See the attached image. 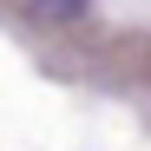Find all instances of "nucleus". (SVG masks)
I'll return each mask as SVG.
<instances>
[{"label": "nucleus", "mask_w": 151, "mask_h": 151, "mask_svg": "<svg viewBox=\"0 0 151 151\" xmlns=\"http://www.w3.org/2000/svg\"><path fill=\"white\" fill-rule=\"evenodd\" d=\"M33 13H40V20H79L86 0H33Z\"/></svg>", "instance_id": "f257e3e1"}]
</instances>
